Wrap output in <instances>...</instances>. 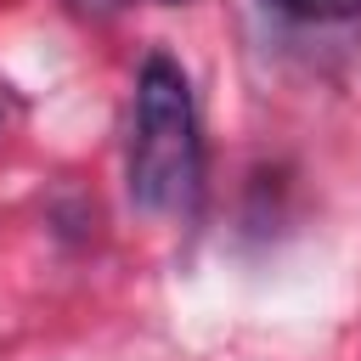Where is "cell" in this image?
Wrapping results in <instances>:
<instances>
[{
    "instance_id": "obj_2",
    "label": "cell",
    "mask_w": 361,
    "mask_h": 361,
    "mask_svg": "<svg viewBox=\"0 0 361 361\" xmlns=\"http://www.w3.org/2000/svg\"><path fill=\"white\" fill-rule=\"evenodd\" d=\"M265 6L282 17H299V23H338V17L361 11V0H265Z\"/></svg>"
},
{
    "instance_id": "obj_1",
    "label": "cell",
    "mask_w": 361,
    "mask_h": 361,
    "mask_svg": "<svg viewBox=\"0 0 361 361\" xmlns=\"http://www.w3.org/2000/svg\"><path fill=\"white\" fill-rule=\"evenodd\" d=\"M203 175L192 85L169 56H147L135 79V135H130V197L152 214L192 209Z\"/></svg>"
},
{
    "instance_id": "obj_3",
    "label": "cell",
    "mask_w": 361,
    "mask_h": 361,
    "mask_svg": "<svg viewBox=\"0 0 361 361\" xmlns=\"http://www.w3.org/2000/svg\"><path fill=\"white\" fill-rule=\"evenodd\" d=\"M73 6H85V11H113L118 0H73Z\"/></svg>"
}]
</instances>
